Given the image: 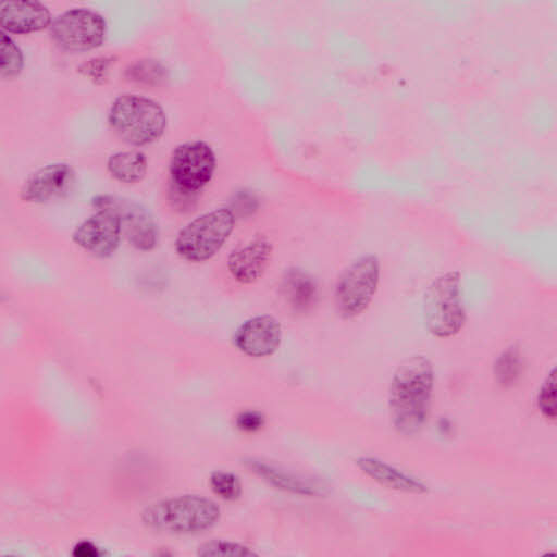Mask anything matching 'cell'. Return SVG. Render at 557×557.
<instances>
[{
    "mask_svg": "<svg viewBox=\"0 0 557 557\" xmlns=\"http://www.w3.org/2000/svg\"><path fill=\"white\" fill-rule=\"evenodd\" d=\"M434 367L423 355L405 359L396 369L388 389V410L394 429L413 436L424 428L434 388Z\"/></svg>",
    "mask_w": 557,
    "mask_h": 557,
    "instance_id": "obj_1",
    "label": "cell"
},
{
    "mask_svg": "<svg viewBox=\"0 0 557 557\" xmlns=\"http://www.w3.org/2000/svg\"><path fill=\"white\" fill-rule=\"evenodd\" d=\"M108 121L114 133L133 146L154 143L168 124L162 106L138 94L117 96L110 106Z\"/></svg>",
    "mask_w": 557,
    "mask_h": 557,
    "instance_id": "obj_2",
    "label": "cell"
},
{
    "mask_svg": "<svg viewBox=\"0 0 557 557\" xmlns=\"http://www.w3.org/2000/svg\"><path fill=\"white\" fill-rule=\"evenodd\" d=\"M220 515L215 502L199 495H181L151 504L144 510L141 519L157 531L190 534L210 529Z\"/></svg>",
    "mask_w": 557,
    "mask_h": 557,
    "instance_id": "obj_3",
    "label": "cell"
},
{
    "mask_svg": "<svg viewBox=\"0 0 557 557\" xmlns=\"http://www.w3.org/2000/svg\"><path fill=\"white\" fill-rule=\"evenodd\" d=\"M234 227L235 215L230 208L203 212L180 230L174 240L175 252L190 263L209 261L222 249Z\"/></svg>",
    "mask_w": 557,
    "mask_h": 557,
    "instance_id": "obj_4",
    "label": "cell"
},
{
    "mask_svg": "<svg viewBox=\"0 0 557 557\" xmlns=\"http://www.w3.org/2000/svg\"><path fill=\"white\" fill-rule=\"evenodd\" d=\"M462 285L458 271L437 275L423 296V319L430 334L437 338L457 335L466 323Z\"/></svg>",
    "mask_w": 557,
    "mask_h": 557,
    "instance_id": "obj_5",
    "label": "cell"
},
{
    "mask_svg": "<svg viewBox=\"0 0 557 557\" xmlns=\"http://www.w3.org/2000/svg\"><path fill=\"white\" fill-rule=\"evenodd\" d=\"M381 282V263L376 256L364 255L349 263L338 275L334 304L343 319L362 314L373 301Z\"/></svg>",
    "mask_w": 557,
    "mask_h": 557,
    "instance_id": "obj_6",
    "label": "cell"
},
{
    "mask_svg": "<svg viewBox=\"0 0 557 557\" xmlns=\"http://www.w3.org/2000/svg\"><path fill=\"white\" fill-rule=\"evenodd\" d=\"M215 168L216 157L208 143L190 140L180 144L170 158L171 183L181 194L198 193L211 182Z\"/></svg>",
    "mask_w": 557,
    "mask_h": 557,
    "instance_id": "obj_7",
    "label": "cell"
},
{
    "mask_svg": "<svg viewBox=\"0 0 557 557\" xmlns=\"http://www.w3.org/2000/svg\"><path fill=\"white\" fill-rule=\"evenodd\" d=\"M104 17L87 8H74L59 14L50 25L53 41L69 51H87L101 46L106 39Z\"/></svg>",
    "mask_w": 557,
    "mask_h": 557,
    "instance_id": "obj_8",
    "label": "cell"
},
{
    "mask_svg": "<svg viewBox=\"0 0 557 557\" xmlns=\"http://www.w3.org/2000/svg\"><path fill=\"white\" fill-rule=\"evenodd\" d=\"M122 235L119 214L110 207H101L76 226L72 239L85 251L107 258L115 252Z\"/></svg>",
    "mask_w": 557,
    "mask_h": 557,
    "instance_id": "obj_9",
    "label": "cell"
},
{
    "mask_svg": "<svg viewBox=\"0 0 557 557\" xmlns=\"http://www.w3.org/2000/svg\"><path fill=\"white\" fill-rule=\"evenodd\" d=\"M96 206L110 207L120 216L122 233L140 251H151L159 243V227L150 212L141 205L111 196H100Z\"/></svg>",
    "mask_w": 557,
    "mask_h": 557,
    "instance_id": "obj_10",
    "label": "cell"
},
{
    "mask_svg": "<svg viewBox=\"0 0 557 557\" xmlns=\"http://www.w3.org/2000/svg\"><path fill=\"white\" fill-rule=\"evenodd\" d=\"M283 329L271 314H259L245 320L236 329L233 342L244 355L264 358L274 355L281 347Z\"/></svg>",
    "mask_w": 557,
    "mask_h": 557,
    "instance_id": "obj_11",
    "label": "cell"
},
{
    "mask_svg": "<svg viewBox=\"0 0 557 557\" xmlns=\"http://www.w3.org/2000/svg\"><path fill=\"white\" fill-rule=\"evenodd\" d=\"M273 253L272 240L267 235H256L230 252L226 259L227 272L240 285L255 284L267 272Z\"/></svg>",
    "mask_w": 557,
    "mask_h": 557,
    "instance_id": "obj_12",
    "label": "cell"
},
{
    "mask_svg": "<svg viewBox=\"0 0 557 557\" xmlns=\"http://www.w3.org/2000/svg\"><path fill=\"white\" fill-rule=\"evenodd\" d=\"M73 183L74 171L70 164L49 163L25 180L20 190V198L29 203L48 202L66 194Z\"/></svg>",
    "mask_w": 557,
    "mask_h": 557,
    "instance_id": "obj_13",
    "label": "cell"
},
{
    "mask_svg": "<svg viewBox=\"0 0 557 557\" xmlns=\"http://www.w3.org/2000/svg\"><path fill=\"white\" fill-rule=\"evenodd\" d=\"M245 463L263 481L284 492L308 497H321L327 493V487L311 476L297 474L256 458L247 459Z\"/></svg>",
    "mask_w": 557,
    "mask_h": 557,
    "instance_id": "obj_14",
    "label": "cell"
},
{
    "mask_svg": "<svg viewBox=\"0 0 557 557\" xmlns=\"http://www.w3.org/2000/svg\"><path fill=\"white\" fill-rule=\"evenodd\" d=\"M0 22L5 33L29 34L48 27L52 18L39 1H5L1 4Z\"/></svg>",
    "mask_w": 557,
    "mask_h": 557,
    "instance_id": "obj_15",
    "label": "cell"
},
{
    "mask_svg": "<svg viewBox=\"0 0 557 557\" xmlns=\"http://www.w3.org/2000/svg\"><path fill=\"white\" fill-rule=\"evenodd\" d=\"M356 465L367 476L387 488L418 495L429 492L428 485L421 480L407 474L380 458L360 456L356 459Z\"/></svg>",
    "mask_w": 557,
    "mask_h": 557,
    "instance_id": "obj_16",
    "label": "cell"
},
{
    "mask_svg": "<svg viewBox=\"0 0 557 557\" xmlns=\"http://www.w3.org/2000/svg\"><path fill=\"white\" fill-rule=\"evenodd\" d=\"M110 175L121 183L141 182L148 170V161L143 151L132 149L112 153L107 161Z\"/></svg>",
    "mask_w": 557,
    "mask_h": 557,
    "instance_id": "obj_17",
    "label": "cell"
},
{
    "mask_svg": "<svg viewBox=\"0 0 557 557\" xmlns=\"http://www.w3.org/2000/svg\"><path fill=\"white\" fill-rule=\"evenodd\" d=\"M284 295L296 311H306L315 302L317 286L314 281L301 270H289L284 280Z\"/></svg>",
    "mask_w": 557,
    "mask_h": 557,
    "instance_id": "obj_18",
    "label": "cell"
},
{
    "mask_svg": "<svg viewBox=\"0 0 557 557\" xmlns=\"http://www.w3.org/2000/svg\"><path fill=\"white\" fill-rule=\"evenodd\" d=\"M521 357L520 349L513 345L497 357L494 363V376L499 385L506 387L517 382L523 366Z\"/></svg>",
    "mask_w": 557,
    "mask_h": 557,
    "instance_id": "obj_19",
    "label": "cell"
},
{
    "mask_svg": "<svg viewBox=\"0 0 557 557\" xmlns=\"http://www.w3.org/2000/svg\"><path fill=\"white\" fill-rule=\"evenodd\" d=\"M0 71L2 78L17 76L24 65L23 53L15 41L5 33H0Z\"/></svg>",
    "mask_w": 557,
    "mask_h": 557,
    "instance_id": "obj_20",
    "label": "cell"
},
{
    "mask_svg": "<svg viewBox=\"0 0 557 557\" xmlns=\"http://www.w3.org/2000/svg\"><path fill=\"white\" fill-rule=\"evenodd\" d=\"M209 484L212 492L224 500H236L243 488L239 478L227 471H215L210 475Z\"/></svg>",
    "mask_w": 557,
    "mask_h": 557,
    "instance_id": "obj_21",
    "label": "cell"
},
{
    "mask_svg": "<svg viewBox=\"0 0 557 557\" xmlns=\"http://www.w3.org/2000/svg\"><path fill=\"white\" fill-rule=\"evenodd\" d=\"M199 556L210 557H243L257 555L249 547L228 541H210L198 547Z\"/></svg>",
    "mask_w": 557,
    "mask_h": 557,
    "instance_id": "obj_22",
    "label": "cell"
},
{
    "mask_svg": "<svg viewBox=\"0 0 557 557\" xmlns=\"http://www.w3.org/2000/svg\"><path fill=\"white\" fill-rule=\"evenodd\" d=\"M537 408L542 416L552 422H555L557 416L556 407V370L555 368L547 374L543 381L537 394Z\"/></svg>",
    "mask_w": 557,
    "mask_h": 557,
    "instance_id": "obj_23",
    "label": "cell"
},
{
    "mask_svg": "<svg viewBox=\"0 0 557 557\" xmlns=\"http://www.w3.org/2000/svg\"><path fill=\"white\" fill-rule=\"evenodd\" d=\"M163 67L152 60H140L133 64L128 70V77L133 81L150 83L161 77Z\"/></svg>",
    "mask_w": 557,
    "mask_h": 557,
    "instance_id": "obj_24",
    "label": "cell"
},
{
    "mask_svg": "<svg viewBox=\"0 0 557 557\" xmlns=\"http://www.w3.org/2000/svg\"><path fill=\"white\" fill-rule=\"evenodd\" d=\"M235 423L243 432H256L263 428L265 417L258 410H244L236 416Z\"/></svg>",
    "mask_w": 557,
    "mask_h": 557,
    "instance_id": "obj_25",
    "label": "cell"
},
{
    "mask_svg": "<svg viewBox=\"0 0 557 557\" xmlns=\"http://www.w3.org/2000/svg\"><path fill=\"white\" fill-rule=\"evenodd\" d=\"M99 554V548L89 541H82L73 548V555L77 557H95Z\"/></svg>",
    "mask_w": 557,
    "mask_h": 557,
    "instance_id": "obj_26",
    "label": "cell"
}]
</instances>
